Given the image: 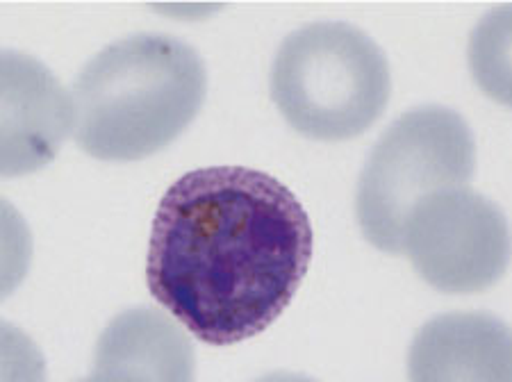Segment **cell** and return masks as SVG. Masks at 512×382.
Listing matches in <instances>:
<instances>
[{
	"mask_svg": "<svg viewBox=\"0 0 512 382\" xmlns=\"http://www.w3.org/2000/svg\"><path fill=\"white\" fill-rule=\"evenodd\" d=\"M387 57L349 23H312L289 35L271 66V96L289 126L324 141L358 137L390 101Z\"/></svg>",
	"mask_w": 512,
	"mask_h": 382,
	"instance_id": "3",
	"label": "cell"
},
{
	"mask_svg": "<svg viewBox=\"0 0 512 382\" xmlns=\"http://www.w3.org/2000/svg\"><path fill=\"white\" fill-rule=\"evenodd\" d=\"M76 130V105L44 64L23 53L3 55V173L37 171Z\"/></svg>",
	"mask_w": 512,
	"mask_h": 382,
	"instance_id": "6",
	"label": "cell"
},
{
	"mask_svg": "<svg viewBox=\"0 0 512 382\" xmlns=\"http://www.w3.org/2000/svg\"><path fill=\"white\" fill-rule=\"evenodd\" d=\"M258 382H317L308 376H301V373H287V371H280V373H271V376H264Z\"/></svg>",
	"mask_w": 512,
	"mask_h": 382,
	"instance_id": "11",
	"label": "cell"
},
{
	"mask_svg": "<svg viewBox=\"0 0 512 382\" xmlns=\"http://www.w3.org/2000/svg\"><path fill=\"white\" fill-rule=\"evenodd\" d=\"M469 69L487 96L512 107V5L478 23L469 39Z\"/></svg>",
	"mask_w": 512,
	"mask_h": 382,
	"instance_id": "9",
	"label": "cell"
},
{
	"mask_svg": "<svg viewBox=\"0 0 512 382\" xmlns=\"http://www.w3.org/2000/svg\"><path fill=\"white\" fill-rule=\"evenodd\" d=\"M476 148L467 121L449 107H417L378 141L355 196L360 228L381 251L403 253L410 212L437 191L465 187Z\"/></svg>",
	"mask_w": 512,
	"mask_h": 382,
	"instance_id": "4",
	"label": "cell"
},
{
	"mask_svg": "<svg viewBox=\"0 0 512 382\" xmlns=\"http://www.w3.org/2000/svg\"><path fill=\"white\" fill-rule=\"evenodd\" d=\"M315 235L299 198L269 173H185L155 212L146 285L187 332L230 346L267 330L305 278Z\"/></svg>",
	"mask_w": 512,
	"mask_h": 382,
	"instance_id": "1",
	"label": "cell"
},
{
	"mask_svg": "<svg viewBox=\"0 0 512 382\" xmlns=\"http://www.w3.org/2000/svg\"><path fill=\"white\" fill-rule=\"evenodd\" d=\"M205 87V64L185 41L123 37L80 71L73 132L82 151L98 160H142L183 135L201 110Z\"/></svg>",
	"mask_w": 512,
	"mask_h": 382,
	"instance_id": "2",
	"label": "cell"
},
{
	"mask_svg": "<svg viewBox=\"0 0 512 382\" xmlns=\"http://www.w3.org/2000/svg\"><path fill=\"white\" fill-rule=\"evenodd\" d=\"M410 382H512V328L490 314H442L417 332Z\"/></svg>",
	"mask_w": 512,
	"mask_h": 382,
	"instance_id": "7",
	"label": "cell"
},
{
	"mask_svg": "<svg viewBox=\"0 0 512 382\" xmlns=\"http://www.w3.org/2000/svg\"><path fill=\"white\" fill-rule=\"evenodd\" d=\"M78 382H142L137 378L128 376V373H121V371H112V369H94V373L85 380H78Z\"/></svg>",
	"mask_w": 512,
	"mask_h": 382,
	"instance_id": "10",
	"label": "cell"
},
{
	"mask_svg": "<svg viewBox=\"0 0 512 382\" xmlns=\"http://www.w3.org/2000/svg\"><path fill=\"white\" fill-rule=\"evenodd\" d=\"M96 369L121 371L142 382H194V351L167 314L135 307L103 330Z\"/></svg>",
	"mask_w": 512,
	"mask_h": 382,
	"instance_id": "8",
	"label": "cell"
},
{
	"mask_svg": "<svg viewBox=\"0 0 512 382\" xmlns=\"http://www.w3.org/2000/svg\"><path fill=\"white\" fill-rule=\"evenodd\" d=\"M403 253L428 285L474 294L506 273L512 237L503 212L467 187L437 191L410 212Z\"/></svg>",
	"mask_w": 512,
	"mask_h": 382,
	"instance_id": "5",
	"label": "cell"
}]
</instances>
